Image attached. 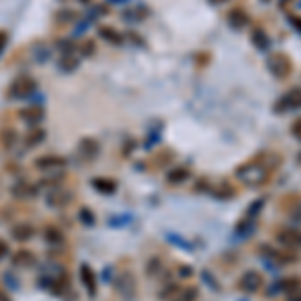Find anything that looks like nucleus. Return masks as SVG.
<instances>
[{
  "mask_svg": "<svg viewBox=\"0 0 301 301\" xmlns=\"http://www.w3.org/2000/svg\"><path fill=\"white\" fill-rule=\"evenodd\" d=\"M123 18H125V20H129V22H137V20H141V18H143V8L129 10V12H125V14H123Z\"/></svg>",
  "mask_w": 301,
  "mask_h": 301,
  "instance_id": "34",
  "label": "nucleus"
},
{
  "mask_svg": "<svg viewBox=\"0 0 301 301\" xmlns=\"http://www.w3.org/2000/svg\"><path fill=\"white\" fill-rule=\"evenodd\" d=\"M45 139H47V131H45V129H32V131L28 133V137H26V147H28V149H30V147H39Z\"/></svg>",
  "mask_w": 301,
  "mask_h": 301,
  "instance_id": "23",
  "label": "nucleus"
},
{
  "mask_svg": "<svg viewBox=\"0 0 301 301\" xmlns=\"http://www.w3.org/2000/svg\"><path fill=\"white\" fill-rule=\"evenodd\" d=\"M34 165L43 171H54V169H64L66 167V159L60 157V155H45V157H39L34 161Z\"/></svg>",
  "mask_w": 301,
  "mask_h": 301,
  "instance_id": "8",
  "label": "nucleus"
},
{
  "mask_svg": "<svg viewBox=\"0 0 301 301\" xmlns=\"http://www.w3.org/2000/svg\"><path fill=\"white\" fill-rule=\"evenodd\" d=\"M263 205H265V199H259V201H255V203H251L249 209H247V219H255V217L261 213Z\"/></svg>",
  "mask_w": 301,
  "mask_h": 301,
  "instance_id": "32",
  "label": "nucleus"
},
{
  "mask_svg": "<svg viewBox=\"0 0 301 301\" xmlns=\"http://www.w3.org/2000/svg\"><path fill=\"white\" fill-rule=\"evenodd\" d=\"M108 2H112V4H125V2H129V0H108Z\"/></svg>",
  "mask_w": 301,
  "mask_h": 301,
  "instance_id": "46",
  "label": "nucleus"
},
{
  "mask_svg": "<svg viewBox=\"0 0 301 301\" xmlns=\"http://www.w3.org/2000/svg\"><path fill=\"white\" fill-rule=\"evenodd\" d=\"M287 20H289V24H291V26L301 34V16H297V14H289Z\"/></svg>",
  "mask_w": 301,
  "mask_h": 301,
  "instance_id": "37",
  "label": "nucleus"
},
{
  "mask_svg": "<svg viewBox=\"0 0 301 301\" xmlns=\"http://www.w3.org/2000/svg\"><path fill=\"white\" fill-rule=\"evenodd\" d=\"M70 197H72L70 191H64V189L56 187V189H52L49 195H47V203H49L50 207H62V205H66L70 201Z\"/></svg>",
  "mask_w": 301,
  "mask_h": 301,
  "instance_id": "11",
  "label": "nucleus"
},
{
  "mask_svg": "<svg viewBox=\"0 0 301 301\" xmlns=\"http://www.w3.org/2000/svg\"><path fill=\"white\" fill-rule=\"evenodd\" d=\"M189 177H191V173H189L187 167H175V169L167 175V181H169L171 185H181V183H185Z\"/></svg>",
  "mask_w": 301,
  "mask_h": 301,
  "instance_id": "18",
  "label": "nucleus"
},
{
  "mask_svg": "<svg viewBox=\"0 0 301 301\" xmlns=\"http://www.w3.org/2000/svg\"><path fill=\"white\" fill-rule=\"evenodd\" d=\"M77 54H81L85 58H91L93 54H97V43L93 39H85L81 45H77Z\"/></svg>",
  "mask_w": 301,
  "mask_h": 301,
  "instance_id": "22",
  "label": "nucleus"
},
{
  "mask_svg": "<svg viewBox=\"0 0 301 301\" xmlns=\"http://www.w3.org/2000/svg\"><path fill=\"white\" fill-rule=\"evenodd\" d=\"M18 117L24 121V123H28V125H39L43 119H45V110H43V106H39V104H30V106H26V108H20L18 110Z\"/></svg>",
  "mask_w": 301,
  "mask_h": 301,
  "instance_id": "10",
  "label": "nucleus"
},
{
  "mask_svg": "<svg viewBox=\"0 0 301 301\" xmlns=\"http://www.w3.org/2000/svg\"><path fill=\"white\" fill-rule=\"evenodd\" d=\"M287 301H301V289H299V291H293V293H289V295H287Z\"/></svg>",
  "mask_w": 301,
  "mask_h": 301,
  "instance_id": "43",
  "label": "nucleus"
},
{
  "mask_svg": "<svg viewBox=\"0 0 301 301\" xmlns=\"http://www.w3.org/2000/svg\"><path fill=\"white\" fill-rule=\"evenodd\" d=\"M12 261H14V265H22V267H26V265L34 263V255H32L30 251L20 249V251H16V255L12 257Z\"/></svg>",
  "mask_w": 301,
  "mask_h": 301,
  "instance_id": "25",
  "label": "nucleus"
},
{
  "mask_svg": "<svg viewBox=\"0 0 301 301\" xmlns=\"http://www.w3.org/2000/svg\"><path fill=\"white\" fill-rule=\"evenodd\" d=\"M93 14H95V16H104V14H106V8H104L102 4H97V8H93Z\"/></svg>",
  "mask_w": 301,
  "mask_h": 301,
  "instance_id": "41",
  "label": "nucleus"
},
{
  "mask_svg": "<svg viewBox=\"0 0 301 301\" xmlns=\"http://www.w3.org/2000/svg\"><path fill=\"white\" fill-rule=\"evenodd\" d=\"M239 233H243V235H251V231L255 229V223H253V219H245L243 223H239Z\"/></svg>",
  "mask_w": 301,
  "mask_h": 301,
  "instance_id": "35",
  "label": "nucleus"
},
{
  "mask_svg": "<svg viewBox=\"0 0 301 301\" xmlns=\"http://www.w3.org/2000/svg\"><path fill=\"white\" fill-rule=\"evenodd\" d=\"M50 56V49L47 47V45H34L32 47V58L36 60V62H45V60H49Z\"/></svg>",
  "mask_w": 301,
  "mask_h": 301,
  "instance_id": "26",
  "label": "nucleus"
},
{
  "mask_svg": "<svg viewBox=\"0 0 301 301\" xmlns=\"http://www.w3.org/2000/svg\"><path fill=\"white\" fill-rule=\"evenodd\" d=\"M209 2H211V4H215V6H219V4H225L227 0H209Z\"/></svg>",
  "mask_w": 301,
  "mask_h": 301,
  "instance_id": "44",
  "label": "nucleus"
},
{
  "mask_svg": "<svg viewBox=\"0 0 301 301\" xmlns=\"http://www.w3.org/2000/svg\"><path fill=\"white\" fill-rule=\"evenodd\" d=\"M16 143H18V133H16L14 129L6 127V129L0 131V145H2L4 149L12 150L14 147H16Z\"/></svg>",
  "mask_w": 301,
  "mask_h": 301,
  "instance_id": "16",
  "label": "nucleus"
},
{
  "mask_svg": "<svg viewBox=\"0 0 301 301\" xmlns=\"http://www.w3.org/2000/svg\"><path fill=\"white\" fill-rule=\"evenodd\" d=\"M93 187L102 195H112L117 191V183L112 179H93Z\"/></svg>",
  "mask_w": 301,
  "mask_h": 301,
  "instance_id": "20",
  "label": "nucleus"
},
{
  "mask_svg": "<svg viewBox=\"0 0 301 301\" xmlns=\"http://www.w3.org/2000/svg\"><path fill=\"white\" fill-rule=\"evenodd\" d=\"M115 289L119 291L121 297H125V299H129V301L135 299V295H137V281H135L133 273L123 271V273L115 279Z\"/></svg>",
  "mask_w": 301,
  "mask_h": 301,
  "instance_id": "4",
  "label": "nucleus"
},
{
  "mask_svg": "<svg viewBox=\"0 0 301 301\" xmlns=\"http://www.w3.org/2000/svg\"><path fill=\"white\" fill-rule=\"evenodd\" d=\"M301 108V87L289 89L275 104V112H287V110H297Z\"/></svg>",
  "mask_w": 301,
  "mask_h": 301,
  "instance_id": "5",
  "label": "nucleus"
},
{
  "mask_svg": "<svg viewBox=\"0 0 301 301\" xmlns=\"http://www.w3.org/2000/svg\"><path fill=\"white\" fill-rule=\"evenodd\" d=\"M0 301H10V297H8L4 291H0Z\"/></svg>",
  "mask_w": 301,
  "mask_h": 301,
  "instance_id": "45",
  "label": "nucleus"
},
{
  "mask_svg": "<svg viewBox=\"0 0 301 301\" xmlns=\"http://www.w3.org/2000/svg\"><path fill=\"white\" fill-rule=\"evenodd\" d=\"M127 221H131V217H123V219H108V225H123V223H127Z\"/></svg>",
  "mask_w": 301,
  "mask_h": 301,
  "instance_id": "42",
  "label": "nucleus"
},
{
  "mask_svg": "<svg viewBox=\"0 0 301 301\" xmlns=\"http://www.w3.org/2000/svg\"><path fill=\"white\" fill-rule=\"evenodd\" d=\"M58 50H60V54H77V43L74 41H70V39H66V41H58Z\"/></svg>",
  "mask_w": 301,
  "mask_h": 301,
  "instance_id": "29",
  "label": "nucleus"
},
{
  "mask_svg": "<svg viewBox=\"0 0 301 301\" xmlns=\"http://www.w3.org/2000/svg\"><path fill=\"white\" fill-rule=\"evenodd\" d=\"M36 93V81L34 79H30V77H18L14 83H12V87H10V91H8V97L10 99H28L30 95H34Z\"/></svg>",
  "mask_w": 301,
  "mask_h": 301,
  "instance_id": "3",
  "label": "nucleus"
},
{
  "mask_svg": "<svg viewBox=\"0 0 301 301\" xmlns=\"http://www.w3.org/2000/svg\"><path fill=\"white\" fill-rule=\"evenodd\" d=\"M227 22H229V26H231V28L241 30V28H245V26L249 24L251 18L243 8H231V10L227 12Z\"/></svg>",
  "mask_w": 301,
  "mask_h": 301,
  "instance_id": "9",
  "label": "nucleus"
},
{
  "mask_svg": "<svg viewBox=\"0 0 301 301\" xmlns=\"http://www.w3.org/2000/svg\"><path fill=\"white\" fill-rule=\"evenodd\" d=\"M251 43H253V47H255L257 50H267L269 49V45H271L269 34H267L265 28H261V26L253 28V32H251Z\"/></svg>",
  "mask_w": 301,
  "mask_h": 301,
  "instance_id": "13",
  "label": "nucleus"
},
{
  "mask_svg": "<svg viewBox=\"0 0 301 301\" xmlns=\"http://www.w3.org/2000/svg\"><path fill=\"white\" fill-rule=\"evenodd\" d=\"M81 279H83V285L87 287V291L91 295L97 293V279H95V273L89 265H81Z\"/></svg>",
  "mask_w": 301,
  "mask_h": 301,
  "instance_id": "15",
  "label": "nucleus"
},
{
  "mask_svg": "<svg viewBox=\"0 0 301 301\" xmlns=\"http://www.w3.org/2000/svg\"><path fill=\"white\" fill-rule=\"evenodd\" d=\"M99 36L108 45H115V47L123 45V34L112 26H99Z\"/></svg>",
  "mask_w": 301,
  "mask_h": 301,
  "instance_id": "12",
  "label": "nucleus"
},
{
  "mask_svg": "<svg viewBox=\"0 0 301 301\" xmlns=\"http://www.w3.org/2000/svg\"><path fill=\"white\" fill-rule=\"evenodd\" d=\"M299 219H301V217H299Z\"/></svg>",
  "mask_w": 301,
  "mask_h": 301,
  "instance_id": "50",
  "label": "nucleus"
},
{
  "mask_svg": "<svg viewBox=\"0 0 301 301\" xmlns=\"http://www.w3.org/2000/svg\"><path fill=\"white\" fill-rule=\"evenodd\" d=\"M79 64H81V56L79 54H62L60 60H58V68L62 72H72V70L79 68Z\"/></svg>",
  "mask_w": 301,
  "mask_h": 301,
  "instance_id": "17",
  "label": "nucleus"
},
{
  "mask_svg": "<svg viewBox=\"0 0 301 301\" xmlns=\"http://www.w3.org/2000/svg\"><path fill=\"white\" fill-rule=\"evenodd\" d=\"M79 2H81V4H91L93 0H79Z\"/></svg>",
  "mask_w": 301,
  "mask_h": 301,
  "instance_id": "47",
  "label": "nucleus"
},
{
  "mask_svg": "<svg viewBox=\"0 0 301 301\" xmlns=\"http://www.w3.org/2000/svg\"><path fill=\"white\" fill-rule=\"evenodd\" d=\"M54 20L58 24H72L79 20V12L72 10V8H60L56 14H54Z\"/></svg>",
  "mask_w": 301,
  "mask_h": 301,
  "instance_id": "19",
  "label": "nucleus"
},
{
  "mask_svg": "<svg viewBox=\"0 0 301 301\" xmlns=\"http://www.w3.org/2000/svg\"><path fill=\"white\" fill-rule=\"evenodd\" d=\"M233 195H235V189H233L229 183L221 185V189L215 191V197H217V199H229V197H233Z\"/></svg>",
  "mask_w": 301,
  "mask_h": 301,
  "instance_id": "31",
  "label": "nucleus"
},
{
  "mask_svg": "<svg viewBox=\"0 0 301 301\" xmlns=\"http://www.w3.org/2000/svg\"><path fill=\"white\" fill-rule=\"evenodd\" d=\"M79 153H81L83 159L91 161V159H95V157L99 155V143H97L95 139H83V141L79 143Z\"/></svg>",
  "mask_w": 301,
  "mask_h": 301,
  "instance_id": "14",
  "label": "nucleus"
},
{
  "mask_svg": "<svg viewBox=\"0 0 301 301\" xmlns=\"http://www.w3.org/2000/svg\"><path fill=\"white\" fill-rule=\"evenodd\" d=\"M237 179H241V183H245L247 187H261L269 181L271 171L263 165V163H245L235 171Z\"/></svg>",
  "mask_w": 301,
  "mask_h": 301,
  "instance_id": "1",
  "label": "nucleus"
},
{
  "mask_svg": "<svg viewBox=\"0 0 301 301\" xmlns=\"http://www.w3.org/2000/svg\"><path fill=\"white\" fill-rule=\"evenodd\" d=\"M79 219H81V223H85V225H89V227L95 225V221H97L95 215H93V211H91L89 207H83V209L79 211Z\"/></svg>",
  "mask_w": 301,
  "mask_h": 301,
  "instance_id": "30",
  "label": "nucleus"
},
{
  "mask_svg": "<svg viewBox=\"0 0 301 301\" xmlns=\"http://www.w3.org/2000/svg\"><path fill=\"white\" fill-rule=\"evenodd\" d=\"M291 135H293L297 141H301V117L291 123Z\"/></svg>",
  "mask_w": 301,
  "mask_h": 301,
  "instance_id": "36",
  "label": "nucleus"
},
{
  "mask_svg": "<svg viewBox=\"0 0 301 301\" xmlns=\"http://www.w3.org/2000/svg\"><path fill=\"white\" fill-rule=\"evenodd\" d=\"M197 295H199V291L195 287H187V289L179 291V295L175 297V301H197Z\"/></svg>",
  "mask_w": 301,
  "mask_h": 301,
  "instance_id": "27",
  "label": "nucleus"
},
{
  "mask_svg": "<svg viewBox=\"0 0 301 301\" xmlns=\"http://www.w3.org/2000/svg\"><path fill=\"white\" fill-rule=\"evenodd\" d=\"M267 70L277 79V81H283L287 79L291 72H293V62L287 54L283 52H273L269 58H267Z\"/></svg>",
  "mask_w": 301,
  "mask_h": 301,
  "instance_id": "2",
  "label": "nucleus"
},
{
  "mask_svg": "<svg viewBox=\"0 0 301 301\" xmlns=\"http://www.w3.org/2000/svg\"><path fill=\"white\" fill-rule=\"evenodd\" d=\"M161 267H163V261H161L159 257H150L149 265H147V273L153 277V275H157V273L161 271Z\"/></svg>",
  "mask_w": 301,
  "mask_h": 301,
  "instance_id": "33",
  "label": "nucleus"
},
{
  "mask_svg": "<svg viewBox=\"0 0 301 301\" xmlns=\"http://www.w3.org/2000/svg\"><path fill=\"white\" fill-rule=\"evenodd\" d=\"M32 235H34V229L30 225H26V223H20V225H16L12 229V237L16 241H28V239H32Z\"/></svg>",
  "mask_w": 301,
  "mask_h": 301,
  "instance_id": "21",
  "label": "nucleus"
},
{
  "mask_svg": "<svg viewBox=\"0 0 301 301\" xmlns=\"http://www.w3.org/2000/svg\"><path fill=\"white\" fill-rule=\"evenodd\" d=\"M275 239L285 249H301V231L297 229H281L277 231Z\"/></svg>",
  "mask_w": 301,
  "mask_h": 301,
  "instance_id": "6",
  "label": "nucleus"
},
{
  "mask_svg": "<svg viewBox=\"0 0 301 301\" xmlns=\"http://www.w3.org/2000/svg\"><path fill=\"white\" fill-rule=\"evenodd\" d=\"M279 287L289 295V293H293V291H299L301 289V279L299 277H285V279H281L279 281Z\"/></svg>",
  "mask_w": 301,
  "mask_h": 301,
  "instance_id": "24",
  "label": "nucleus"
},
{
  "mask_svg": "<svg viewBox=\"0 0 301 301\" xmlns=\"http://www.w3.org/2000/svg\"><path fill=\"white\" fill-rule=\"evenodd\" d=\"M6 255H8V243L0 239V259H4Z\"/></svg>",
  "mask_w": 301,
  "mask_h": 301,
  "instance_id": "40",
  "label": "nucleus"
},
{
  "mask_svg": "<svg viewBox=\"0 0 301 301\" xmlns=\"http://www.w3.org/2000/svg\"><path fill=\"white\" fill-rule=\"evenodd\" d=\"M261 285H263V277H261V273H257V271H245L243 275H241V281H239V287L245 291V293H257L259 289H261Z\"/></svg>",
  "mask_w": 301,
  "mask_h": 301,
  "instance_id": "7",
  "label": "nucleus"
},
{
  "mask_svg": "<svg viewBox=\"0 0 301 301\" xmlns=\"http://www.w3.org/2000/svg\"><path fill=\"white\" fill-rule=\"evenodd\" d=\"M177 291H179V289H177V285H169V287L161 293V297H163V299H167V297H171V293H175V295H177Z\"/></svg>",
  "mask_w": 301,
  "mask_h": 301,
  "instance_id": "39",
  "label": "nucleus"
},
{
  "mask_svg": "<svg viewBox=\"0 0 301 301\" xmlns=\"http://www.w3.org/2000/svg\"><path fill=\"white\" fill-rule=\"evenodd\" d=\"M6 45H8V32L6 30H0V56H2V52L6 49Z\"/></svg>",
  "mask_w": 301,
  "mask_h": 301,
  "instance_id": "38",
  "label": "nucleus"
},
{
  "mask_svg": "<svg viewBox=\"0 0 301 301\" xmlns=\"http://www.w3.org/2000/svg\"><path fill=\"white\" fill-rule=\"evenodd\" d=\"M45 239L49 241L50 245H60L62 243V233L58 229H54V227H49L47 233H45Z\"/></svg>",
  "mask_w": 301,
  "mask_h": 301,
  "instance_id": "28",
  "label": "nucleus"
},
{
  "mask_svg": "<svg viewBox=\"0 0 301 301\" xmlns=\"http://www.w3.org/2000/svg\"><path fill=\"white\" fill-rule=\"evenodd\" d=\"M265 2H267V0H265Z\"/></svg>",
  "mask_w": 301,
  "mask_h": 301,
  "instance_id": "49",
  "label": "nucleus"
},
{
  "mask_svg": "<svg viewBox=\"0 0 301 301\" xmlns=\"http://www.w3.org/2000/svg\"><path fill=\"white\" fill-rule=\"evenodd\" d=\"M279 2H281V4H287V2H289V0H279Z\"/></svg>",
  "mask_w": 301,
  "mask_h": 301,
  "instance_id": "48",
  "label": "nucleus"
}]
</instances>
